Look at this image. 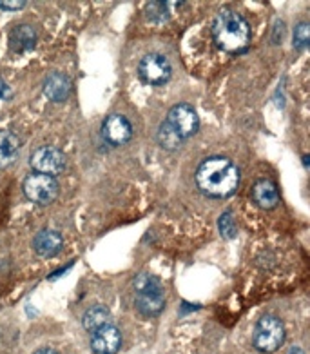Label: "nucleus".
Wrapping results in <instances>:
<instances>
[{
	"label": "nucleus",
	"instance_id": "1",
	"mask_svg": "<svg viewBox=\"0 0 310 354\" xmlns=\"http://www.w3.org/2000/svg\"><path fill=\"white\" fill-rule=\"evenodd\" d=\"M200 191L213 198H225L238 189L239 171L225 156H213L202 162L196 173Z\"/></svg>",
	"mask_w": 310,
	"mask_h": 354
},
{
	"label": "nucleus",
	"instance_id": "2",
	"mask_svg": "<svg viewBox=\"0 0 310 354\" xmlns=\"http://www.w3.org/2000/svg\"><path fill=\"white\" fill-rule=\"evenodd\" d=\"M213 38L219 49L238 51L249 44L250 27L236 11L224 10L213 22Z\"/></svg>",
	"mask_w": 310,
	"mask_h": 354
},
{
	"label": "nucleus",
	"instance_id": "3",
	"mask_svg": "<svg viewBox=\"0 0 310 354\" xmlns=\"http://www.w3.org/2000/svg\"><path fill=\"white\" fill-rule=\"evenodd\" d=\"M132 287L136 291V309L145 318H154L165 307V291L162 282L149 272H140Z\"/></svg>",
	"mask_w": 310,
	"mask_h": 354
},
{
	"label": "nucleus",
	"instance_id": "4",
	"mask_svg": "<svg viewBox=\"0 0 310 354\" xmlns=\"http://www.w3.org/2000/svg\"><path fill=\"white\" fill-rule=\"evenodd\" d=\"M254 347L261 353H274L283 345L285 327L276 316H263L254 329Z\"/></svg>",
	"mask_w": 310,
	"mask_h": 354
},
{
	"label": "nucleus",
	"instance_id": "5",
	"mask_svg": "<svg viewBox=\"0 0 310 354\" xmlns=\"http://www.w3.org/2000/svg\"><path fill=\"white\" fill-rule=\"evenodd\" d=\"M29 165L33 167L35 173L55 176L62 175L66 171L67 158L60 149L51 148V145H44V148H38L35 153L31 154Z\"/></svg>",
	"mask_w": 310,
	"mask_h": 354
},
{
	"label": "nucleus",
	"instance_id": "6",
	"mask_svg": "<svg viewBox=\"0 0 310 354\" xmlns=\"http://www.w3.org/2000/svg\"><path fill=\"white\" fill-rule=\"evenodd\" d=\"M138 75L149 86H162L171 78V64L158 53H149L138 64Z\"/></svg>",
	"mask_w": 310,
	"mask_h": 354
},
{
	"label": "nucleus",
	"instance_id": "7",
	"mask_svg": "<svg viewBox=\"0 0 310 354\" xmlns=\"http://www.w3.org/2000/svg\"><path fill=\"white\" fill-rule=\"evenodd\" d=\"M24 195L35 204L46 206L58 195V184L53 176L33 173L24 180Z\"/></svg>",
	"mask_w": 310,
	"mask_h": 354
},
{
	"label": "nucleus",
	"instance_id": "8",
	"mask_svg": "<svg viewBox=\"0 0 310 354\" xmlns=\"http://www.w3.org/2000/svg\"><path fill=\"white\" fill-rule=\"evenodd\" d=\"M165 122H167L183 140L189 139V137H193V134L198 131L200 126L198 115H196V111H194L191 106H187V104H176L174 108H171Z\"/></svg>",
	"mask_w": 310,
	"mask_h": 354
},
{
	"label": "nucleus",
	"instance_id": "9",
	"mask_svg": "<svg viewBox=\"0 0 310 354\" xmlns=\"http://www.w3.org/2000/svg\"><path fill=\"white\" fill-rule=\"evenodd\" d=\"M120 345H122V333L111 324L100 327L91 336V349L95 354H117Z\"/></svg>",
	"mask_w": 310,
	"mask_h": 354
},
{
	"label": "nucleus",
	"instance_id": "10",
	"mask_svg": "<svg viewBox=\"0 0 310 354\" xmlns=\"http://www.w3.org/2000/svg\"><path fill=\"white\" fill-rule=\"evenodd\" d=\"M102 137L111 145L128 144L132 137V128L129 120L122 115H111L106 118L102 126Z\"/></svg>",
	"mask_w": 310,
	"mask_h": 354
},
{
	"label": "nucleus",
	"instance_id": "11",
	"mask_svg": "<svg viewBox=\"0 0 310 354\" xmlns=\"http://www.w3.org/2000/svg\"><path fill=\"white\" fill-rule=\"evenodd\" d=\"M62 246H64V238H62L60 233L53 231V229H44L33 240V249L42 258L58 255L62 251Z\"/></svg>",
	"mask_w": 310,
	"mask_h": 354
},
{
	"label": "nucleus",
	"instance_id": "12",
	"mask_svg": "<svg viewBox=\"0 0 310 354\" xmlns=\"http://www.w3.org/2000/svg\"><path fill=\"white\" fill-rule=\"evenodd\" d=\"M252 200L258 204L261 209H272L280 204V193L272 180L261 178L258 180L252 187Z\"/></svg>",
	"mask_w": 310,
	"mask_h": 354
},
{
	"label": "nucleus",
	"instance_id": "13",
	"mask_svg": "<svg viewBox=\"0 0 310 354\" xmlns=\"http://www.w3.org/2000/svg\"><path fill=\"white\" fill-rule=\"evenodd\" d=\"M71 93V80L64 73H51L44 82V95L53 102L66 100Z\"/></svg>",
	"mask_w": 310,
	"mask_h": 354
},
{
	"label": "nucleus",
	"instance_id": "14",
	"mask_svg": "<svg viewBox=\"0 0 310 354\" xmlns=\"http://www.w3.org/2000/svg\"><path fill=\"white\" fill-rule=\"evenodd\" d=\"M36 33L35 30L27 24H21L11 30L10 33V47L15 53H24L35 49Z\"/></svg>",
	"mask_w": 310,
	"mask_h": 354
},
{
	"label": "nucleus",
	"instance_id": "15",
	"mask_svg": "<svg viewBox=\"0 0 310 354\" xmlns=\"http://www.w3.org/2000/svg\"><path fill=\"white\" fill-rule=\"evenodd\" d=\"M19 151H21V140L16 139V134L0 129V169L10 167L19 156Z\"/></svg>",
	"mask_w": 310,
	"mask_h": 354
},
{
	"label": "nucleus",
	"instance_id": "16",
	"mask_svg": "<svg viewBox=\"0 0 310 354\" xmlns=\"http://www.w3.org/2000/svg\"><path fill=\"white\" fill-rule=\"evenodd\" d=\"M111 322V313H109V309L104 307V305H95L84 314V318H82V324H84V329L87 331H98L100 327L107 325Z\"/></svg>",
	"mask_w": 310,
	"mask_h": 354
},
{
	"label": "nucleus",
	"instance_id": "17",
	"mask_svg": "<svg viewBox=\"0 0 310 354\" xmlns=\"http://www.w3.org/2000/svg\"><path fill=\"white\" fill-rule=\"evenodd\" d=\"M158 142H160V145L163 149H167V151H176L182 145L183 139L167 122H163L160 126V129H158Z\"/></svg>",
	"mask_w": 310,
	"mask_h": 354
},
{
	"label": "nucleus",
	"instance_id": "18",
	"mask_svg": "<svg viewBox=\"0 0 310 354\" xmlns=\"http://www.w3.org/2000/svg\"><path fill=\"white\" fill-rule=\"evenodd\" d=\"M145 15L149 21L153 22H165L169 16V8L165 2H149L145 5Z\"/></svg>",
	"mask_w": 310,
	"mask_h": 354
},
{
	"label": "nucleus",
	"instance_id": "19",
	"mask_svg": "<svg viewBox=\"0 0 310 354\" xmlns=\"http://www.w3.org/2000/svg\"><path fill=\"white\" fill-rule=\"evenodd\" d=\"M218 227L222 236L227 238V240H232L234 236H236V233H238V227H236V224H234V218L230 213H224V215L219 216Z\"/></svg>",
	"mask_w": 310,
	"mask_h": 354
},
{
	"label": "nucleus",
	"instance_id": "20",
	"mask_svg": "<svg viewBox=\"0 0 310 354\" xmlns=\"http://www.w3.org/2000/svg\"><path fill=\"white\" fill-rule=\"evenodd\" d=\"M310 40V30L307 22H300L294 31V47L296 49H305Z\"/></svg>",
	"mask_w": 310,
	"mask_h": 354
},
{
	"label": "nucleus",
	"instance_id": "21",
	"mask_svg": "<svg viewBox=\"0 0 310 354\" xmlns=\"http://www.w3.org/2000/svg\"><path fill=\"white\" fill-rule=\"evenodd\" d=\"M24 5H26V2H0V10L16 11V10H22Z\"/></svg>",
	"mask_w": 310,
	"mask_h": 354
},
{
	"label": "nucleus",
	"instance_id": "22",
	"mask_svg": "<svg viewBox=\"0 0 310 354\" xmlns=\"http://www.w3.org/2000/svg\"><path fill=\"white\" fill-rule=\"evenodd\" d=\"M8 91H10V89H8V86H5V84L0 80V97H5V93H8Z\"/></svg>",
	"mask_w": 310,
	"mask_h": 354
},
{
	"label": "nucleus",
	"instance_id": "23",
	"mask_svg": "<svg viewBox=\"0 0 310 354\" xmlns=\"http://www.w3.org/2000/svg\"><path fill=\"white\" fill-rule=\"evenodd\" d=\"M289 354H305V353H303V351H301V349H296V347H294V349L290 351Z\"/></svg>",
	"mask_w": 310,
	"mask_h": 354
},
{
	"label": "nucleus",
	"instance_id": "24",
	"mask_svg": "<svg viewBox=\"0 0 310 354\" xmlns=\"http://www.w3.org/2000/svg\"><path fill=\"white\" fill-rule=\"evenodd\" d=\"M36 354H55V353H53V351H38Z\"/></svg>",
	"mask_w": 310,
	"mask_h": 354
}]
</instances>
